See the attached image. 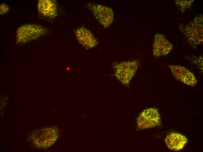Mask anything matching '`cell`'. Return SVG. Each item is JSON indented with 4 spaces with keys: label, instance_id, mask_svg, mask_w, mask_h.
<instances>
[{
    "label": "cell",
    "instance_id": "6da1fadb",
    "mask_svg": "<svg viewBox=\"0 0 203 152\" xmlns=\"http://www.w3.org/2000/svg\"><path fill=\"white\" fill-rule=\"evenodd\" d=\"M203 15L199 14L195 16L188 24H180L178 26L190 47L196 49L203 43Z\"/></svg>",
    "mask_w": 203,
    "mask_h": 152
},
{
    "label": "cell",
    "instance_id": "7a4b0ae2",
    "mask_svg": "<svg viewBox=\"0 0 203 152\" xmlns=\"http://www.w3.org/2000/svg\"><path fill=\"white\" fill-rule=\"evenodd\" d=\"M59 137L58 129L50 127L38 129L32 132L30 138L35 146L38 148H46L53 145Z\"/></svg>",
    "mask_w": 203,
    "mask_h": 152
},
{
    "label": "cell",
    "instance_id": "3957f363",
    "mask_svg": "<svg viewBox=\"0 0 203 152\" xmlns=\"http://www.w3.org/2000/svg\"><path fill=\"white\" fill-rule=\"evenodd\" d=\"M139 64L138 60L114 63L112 67L115 76L123 84L128 85L136 74Z\"/></svg>",
    "mask_w": 203,
    "mask_h": 152
},
{
    "label": "cell",
    "instance_id": "277c9868",
    "mask_svg": "<svg viewBox=\"0 0 203 152\" xmlns=\"http://www.w3.org/2000/svg\"><path fill=\"white\" fill-rule=\"evenodd\" d=\"M86 6L104 27H109L113 23L114 15L111 8L99 4L91 3L86 4Z\"/></svg>",
    "mask_w": 203,
    "mask_h": 152
},
{
    "label": "cell",
    "instance_id": "5b68a950",
    "mask_svg": "<svg viewBox=\"0 0 203 152\" xmlns=\"http://www.w3.org/2000/svg\"><path fill=\"white\" fill-rule=\"evenodd\" d=\"M47 30L38 25L26 24L23 25L17 30L16 33L17 43H26L36 39L46 34Z\"/></svg>",
    "mask_w": 203,
    "mask_h": 152
},
{
    "label": "cell",
    "instance_id": "8992f818",
    "mask_svg": "<svg viewBox=\"0 0 203 152\" xmlns=\"http://www.w3.org/2000/svg\"><path fill=\"white\" fill-rule=\"evenodd\" d=\"M137 128L138 130L153 127L161 125L160 116L158 109L151 108L142 112L137 119Z\"/></svg>",
    "mask_w": 203,
    "mask_h": 152
},
{
    "label": "cell",
    "instance_id": "52a82bcc",
    "mask_svg": "<svg viewBox=\"0 0 203 152\" xmlns=\"http://www.w3.org/2000/svg\"><path fill=\"white\" fill-rule=\"evenodd\" d=\"M174 77L182 83L191 87L195 86L197 80L194 75L186 67L179 65H169Z\"/></svg>",
    "mask_w": 203,
    "mask_h": 152
},
{
    "label": "cell",
    "instance_id": "ba28073f",
    "mask_svg": "<svg viewBox=\"0 0 203 152\" xmlns=\"http://www.w3.org/2000/svg\"><path fill=\"white\" fill-rule=\"evenodd\" d=\"M153 46V54L158 58L167 55L172 51L173 45L163 34L157 33L154 36Z\"/></svg>",
    "mask_w": 203,
    "mask_h": 152
},
{
    "label": "cell",
    "instance_id": "9c48e42d",
    "mask_svg": "<svg viewBox=\"0 0 203 152\" xmlns=\"http://www.w3.org/2000/svg\"><path fill=\"white\" fill-rule=\"evenodd\" d=\"M75 35L79 44L87 49L93 48L98 44V42L92 33L85 27L77 29Z\"/></svg>",
    "mask_w": 203,
    "mask_h": 152
},
{
    "label": "cell",
    "instance_id": "30bf717a",
    "mask_svg": "<svg viewBox=\"0 0 203 152\" xmlns=\"http://www.w3.org/2000/svg\"><path fill=\"white\" fill-rule=\"evenodd\" d=\"M187 141V138L185 136L176 132L169 134L165 140V143L168 148L174 151H178L183 149Z\"/></svg>",
    "mask_w": 203,
    "mask_h": 152
},
{
    "label": "cell",
    "instance_id": "8fae6325",
    "mask_svg": "<svg viewBox=\"0 0 203 152\" xmlns=\"http://www.w3.org/2000/svg\"><path fill=\"white\" fill-rule=\"evenodd\" d=\"M38 11L43 16L51 18L57 15V7L54 0H39L38 4Z\"/></svg>",
    "mask_w": 203,
    "mask_h": 152
},
{
    "label": "cell",
    "instance_id": "7c38bea8",
    "mask_svg": "<svg viewBox=\"0 0 203 152\" xmlns=\"http://www.w3.org/2000/svg\"><path fill=\"white\" fill-rule=\"evenodd\" d=\"M194 1L193 0H176L174 2L177 8L183 13L192 8Z\"/></svg>",
    "mask_w": 203,
    "mask_h": 152
},
{
    "label": "cell",
    "instance_id": "4fadbf2b",
    "mask_svg": "<svg viewBox=\"0 0 203 152\" xmlns=\"http://www.w3.org/2000/svg\"><path fill=\"white\" fill-rule=\"evenodd\" d=\"M187 60L192 64L196 66L200 72H203V56L193 54L188 55L186 57Z\"/></svg>",
    "mask_w": 203,
    "mask_h": 152
},
{
    "label": "cell",
    "instance_id": "5bb4252c",
    "mask_svg": "<svg viewBox=\"0 0 203 152\" xmlns=\"http://www.w3.org/2000/svg\"><path fill=\"white\" fill-rule=\"evenodd\" d=\"M9 6L6 4H2L0 6V15L5 13L8 12L9 11Z\"/></svg>",
    "mask_w": 203,
    "mask_h": 152
}]
</instances>
